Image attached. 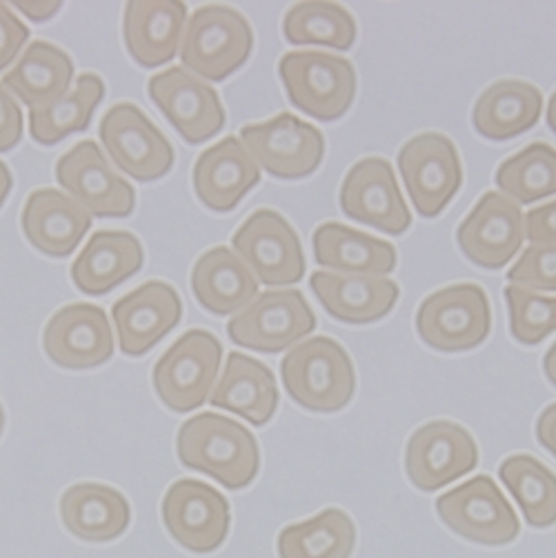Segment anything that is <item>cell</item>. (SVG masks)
<instances>
[{"mask_svg": "<svg viewBox=\"0 0 556 558\" xmlns=\"http://www.w3.org/2000/svg\"><path fill=\"white\" fill-rule=\"evenodd\" d=\"M314 258L325 269L337 274L387 276L397 267V250L392 243L356 232L341 222H323L312 236Z\"/></svg>", "mask_w": 556, "mask_h": 558, "instance_id": "cell-30", "label": "cell"}, {"mask_svg": "<svg viewBox=\"0 0 556 558\" xmlns=\"http://www.w3.org/2000/svg\"><path fill=\"white\" fill-rule=\"evenodd\" d=\"M496 185L521 205L556 194V149L547 143L528 145L500 162Z\"/></svg>", "mask_w": 556, "mask_h": 558, "instance_id": "cell-36", "label": "cell"}, {"mask_svg": "<svg viewBox=\"0 0 556 558\" xmlns=\"http://www.w3.org/2000/svg\"><path fill=\"white\" fill-rule=\"evenodd\" d=\"M179 461L228 489L247 487L261 468L256 436L241 423L203 412L185 421L177 438Z\"/></svg>", "mask_w": 556, "mask_h": 558, "instance_id": "cell-1", "label": "cell"}, {"mask_svg": "<svg viewBox=\"0 0 556 558\" xmlns=\"http://www.w3.org/2000/svg\"><path fill=\"white\" fill-rule=\"evenodd\" d=\"M61 519L74 536L92 543H107L125 534L132 521V510L119 489L100 483H78L61 498Z\"/></svg>", "mask_w": 556, "mask_h": 558, "instance_id": "cell-29", "label": "cell"}, {"mask_svg": "<svg viewBox=\"0 0 556 558\" xmlns=\"http://www.w3.org/2000/svg\"><path fill=\"white\" fill-rule=\"evenodd\" d=\"M512 286L532 292H556V245H530L508 271Z\"/></svg>", "mask_w": 556, "mask_h": 558, "instance_id": "cell-38", "label": "cell"}, {"mask_svg": "<svg viewBox=\"0 0 556 558\" xmlns=\"http://www.w3.org/2000/svg\"><path fill=\"white\" fill-rule=\"evenodd\" d=\"M192 177L201 203L211 211L226 214L258 185L261 167L237 136H228L198 156Z\"/></svg>", "mask_w": 556, "mask_h": 558, "instance_id": "cell-22", "label": "cell"}, {"mask_svg": "<svg viewBox=\"0 0 556 558\" xmlns=\"http://www.w3.org/2000/svg\"><path fill=\"white\" fill-rule=\"evenodd\" d=\"M283 34L292 45H325L348 51L356 43V21L339 3H297L288 10Z\"/></svg>", "mask_w": 556, "mask_h": 558, "instance_id": "cell-35", "label": "cell"}, {"mask_svg": "<svg viewBox=\"0 0 556 558\" xmlns=\"http://www.w3.org/2000/svg\"><path fill=\"white\" fill-rule=\"evenodd\" d=\"M105 96V83L98 74H81L76 87L63 98L45 107L29 109V134L38 145H59L76 132H85L92 123L94 109Z\"/></svg>", "mask_w": 556, "mask_h": 558, "instance_id": "cell-32", "label": "cell"}, {"mask_svg": "<svg viewBox=\"0 0 556 558\" xmlns=\"http://www.w3.org/2000/svg\"><path fill=\"white\" fill-rule=\"evenodd\" d=\"M56 181L98 218H125L134 211V187L114 172L94 141H81L56 162Z\"/></svg>", "mask_w": 556, "mask_h": 558, "instance_id": "cell-13", "label": "cell"}, {"mask_svg": "<svg viewBox=\"0 0 556 558\" xmlns=\"http://www.w3.org/2000/svg\"><path fill=\"white\" fill-rule=\"evenodd\" d=\"M222 345L207 329H190L154 365L152 380L158 399L172 412L198 410L211 395Z\"/></svg>", "mask_w": 556, "mask_h": 558, "instance_id": "cell-5", "label": "cell"}, {"mask_svg": "<svg viewBox=\"0 0 556 558\" xmlns=\"http://www.w3.org/2000/svg\"><path fill=\"white\" fill-rule=\"evenodd\" d=\"M209 403L228 410L252 425H265L278 408V387L271 369L256 359L232 352L226 361Z\"/></svg>", "mask_w": 556, "mask_h": 558, "instance_id": "cell-27", "label": "cell"}, {"mask_svg": "<svg viewBox=\"0 0 556 558\" xmlns=\"http://www.w3.org/2000/svg\"><path fill=\"white\" fill-rule=\"evenodd\" d=\"M3 427H5V410L0 405V434H3Z\"/></svg>", "mask_w": 556, "mask_h": 558, "instance_id": "cell-47", "label": "cell"}, {"mask_svg": "<svg viewBox=\"0 0 556 558\" xmlns=\"http://www.w3.org/2000/svg\"><path fill=\"white\" fill-rule=\"evenodd\" d=\"M98 136L121 172L138 183L162 179L174 165V147L134 102L107 109Z\"/></svg>", "mask_w": 556, "mask_h": 558, "instance_id": "cell-7", "label": "cell"}, {"mask_svg": "<svg viewBox=\"0 0 556 558\" xmlns=\"http://www.w3.org/2000/svg\"><path fill=\"white\" fill-rule=\"evenodd\" d=\"M254 49L250 21L230 5H203L188 21L181 45L185 70L205 81H226L239 72Z\"/></svg>", "mask_w": 556, "mask_h": 558, "instance_id": "cell-3", "label": "cell"}, {"mask_svg": "<svg viewBox=\"0 0 556 558\" xmlns=\"http://www.w3.org/2000/svg\"><path fill=\"white\" fill-rule=\"evenodd\" d=\"M192 292L203 310L216 316L241 312L258 296V281L252 269L230 250H207L192 269Z\"/></svg>", "mask_w": 556, "mask_h": 558, "instance_id": "cell-25", "label": "cell"}, {"mask_svg": "<svg viewBox=\"0 0 556 558\" xmlns=\"http://www.w3.org/2000/svg\"><path fill=\"white\" fill-rule=\"evenodd\" d=\"M436 512L459 536L489 547L508 545L521 532L512 504L485 474L436 498Z\"/></svg>", "mask_w": 556, "mask_h": 558, "instance_id": "cell-9", "label": "cell"}, {"mask_svg": "<svg viewBox=\"0 0 556 558\" xmlns=\"http://www.w3.org/2000/svg\"><path fill=\"white\" fill-rule=\"evenodd\" d=\"M510 333L523 345H536L556 331V299L541 296L521 286L506 288Z\"/></svg>", "mask_w": 556, "mask_h": 558, "instance_id": "cell-37", "label": "cell"}, {"mask_svg": "<svg viewBox=\"0 0 556 558\" xmlns=\"http://www.w3.org/2000/svg\"><path fill=\"white\" fill-rule=\"evenodd\" d=\"M234 254L267 288L297 286L305 274L303 245L288 218L274 209H256L237 230Z\"/></svg>", "mask_w": 556, "mask_h": 558, "instance_id": "cell-8", "label": "cell"}, {"mask_svg": "<svg viewBox=\"0 0 556 558\" xmlns=\"http://www.w3.org/2000/svg\"><path fill=\"white\" fill-rule=\"evenodd\" d=\"M354 547L356 525L337 508H327L314 519L288 525L278 534L281 558H350Z\"/></svg>", "mask_w": 556, "mask_h": 558, "instance_id": "cell-33", "label": "cell"}, {"mask_svg": "<svg viewBox=\"0 0 556 558\" xmlns=\"http://www.w3.org/2000/svg\"><path fill=\"white\" fill-rule=\"evenodd\" d=\"M29 38L25 23L5 5L0 3V72H5Z\"/></svg>", "mask_w": 556, "mask_h": 558, "instance_id": "cell-39", "label": "cell"}, {"mask_svg": "<svg viewBox=\"0 0 556 558\" xmlns=\"http://www.w3.org/2000/svg\"><path fill=\"white\" fill-rule=\"evenodd\" d=\"M14 8L19 12H23L29 21L34 23H45L49 19H53L56 14L61 12L63 3H25V0H19V3H14Z\"/></svg>", "mask_w": 556, "mask_h": 558, "instance_id": "cell-43", "label": "cell"}, {"mask_svg": "<svg viewBox=\"0 0 556 558\" xmlns=\"http://www.w3.org/2000/svg\"><path fill=\"white\" fill-rule=\"evenodd\" d=\"M547 125H549V130L556 134V92L552 94L549 105H547Z\"/></svg>", "mask_w": 556, "mask_h": 558, "instance_id": "cell-46", "label": "cell"}, {"mask_svg": "<svg viewBox=\"0 0 556 558\" xmlns=\"http://www.w3.org/2000/svg\"><path fill=\"white\" fill-rule=\"evenodd\" d=\"M525 239V220L519 203L487 192L457 230L461 252L483 269H504Z\"/></svg>", "mask_w": 556, "mask_h": 558, "instance_id": "cell-18", "label": "cell"}, {"mask_svg": "<svg viewBox=\"0 0 556 558\" xmlns=\"http://www.w3.org/2000/svg\"><path fill=\"white\" fill-rule=\"evenodd\" d=\"M543 109V94L528 81L506 78L492 83L472 111L474 130L489 141H510L532 130Z\"/></svg>", "mask_w": 556, "mask_h": 558, "instance_id": "cell-28", "label": "cell"}, {"mask_svg": "<svg viewBox=\"0 0 556 558\" xmlns=\"http://www.w3.org/2000/svg\"><path fill=\"white\" fill-rule=\"evenodd\" d=\"M543 369H545V376L547 380L556 387V341L552 343V348L545 352V359H543Z\"/></svg>", "mask_w": 556, "mask_h": 558, "instance_id": "cell-45", "label": "cell"}, {"mask_svg": "<svg viewBox=\"0 0 556 558\" xmlns=\"http://www.w3.org/2000/svg\"><path fill=\"white\" fill-rule=\"evenodd\" d=\"M45 354L65 369H92L114 356V337L98 305L74 303L56 312L43 331Z\"/></svg>", "mask_w": 556, "mask_h": 558, "instance_id": "cell-19", "label": "cell"}, {"mask_svg": "<svg viewBox=\"0 0 556 558\" xmlns=\"http://www.w3.org/2000/svg\"><path fill=\"white\" fill-rule=\"evenodd\" d=\"M143 263V245L132 232H96L72 265V281L83 294L102 296L138 274Z\"/></svg>", "mask_w": 556, "mask_h": 558, "instance_id": "cell-26", "label": "cell"}, {"mask_svg": "<svg viewBox=\"0 0 556 558\" xmlns=\"http://www.w3.org/2000/svg\"><path fill=\"white\" fill-rule=\"evenodd\" d=\"M492 327L489 299L483 288L461 283L430 294L416 312L419 337L438 352L479 348Z\"/></svg>", "mask_w": 556, "mask_h": 558, "instance_id": "cell-6", "label": "cell"}, {"mask_svg": "<svg viewBox=\"0 0 556 558\" xmlns=\"http://www.w3.org/2000/svg\"><path fill=\"white\" fill-rule=\"evenodd\" d=\"M154 105L190 145H201L226 128V109L214 87L183 68H170L149 78Z\"/></svg>", "mask_w": 556, "mask_h": 558, "instance_id": "cell-17", "label": "cell"}, {"mask_svg": "<svg viewBox=\"0 0 556 558\" xmlns=\"http://www.w3.org/2000/svg\"><path fill=\"white\" fill-rule=\"evenodd\" d=\"M399 170L414 209L425 218L438 216L463 185L459 149L438 132L410 138L399 151Z\"/></svg>", "mask_w": 556, "mask_h": 558, "instance_id": "cell-10", "label": "cell"}, {"mask_svg": "<svg viewBox=\"0 0 556 558\" xmlns=\"http://www.w3.org/2000/svg\"><path fill=\"white\" fill-rule=\"evenodd\" d=\"M536 438L541 448H545L556 459V403L547 405L536 421Z\"/></svg>", "mask_w": 556, "mask_h": 558, "instance_id": "cell-42", "label": "cell"}, {"mask_svg": "<svg viewBox=\"0 0 556 558\" xmlns=\"http://www.w3.org/2000/svg\"><path fill=\"white\" fill-rule=\"evenodd\" d=\"M183 316L179 292L162 281H147L138 290L119 299L111 318L125 356H143L170 333Z\"/></svg>", "mask_w": 556, "mask_h": 558, "instance_id": "cell-20", "label": "cell"}, {"mask_svg": "<svg viewBox=\"0 0 556 558\" xmlns=\"http://www.w3.org/2000/svg\"><path fill=\"white\" fill-rule=\"evenodd\" d=\"M479 465L472 434L452 421H432L419 427L406 448V472L414 487L436 492Z\"/></svg>", "mask_w": 556, "mask_h": 558, "instance_id": "cell-14", "label": "cell"}, {"mask_svg": "<svg viewBox=\"0 0 556 558\" xmlns=\"http://www.w3.org/2000/svg\"><path fill=\"white\" fill-rule=\"evenodd\" d=\"M278 74L290 102L323 123L346 117L356 96V72L343 56L290 51L278 63Z\"/></svg>", "mask_w": 556, "mask_h": 558, "instance_id": "cell-4", "label": "cell"}, {"mask_svg": "<svg viewBox=\"0 0 556 558\" xmlns=\"http://www.w3.org/2000/svg\"><path fill=\"white\" fill-rule=\"evenodd\" d=\"M241 141L263 170L281 181L314 174L325 156V136L318 128L283 111L267 123L245 125Z\"/></svg>", "mask_w": 556, "mask_h": 558, "instance_id": "cell-12", "label": "cell"}, {"mask_svg": "<svg viewBox=\"0 0 556 558\" xmlns=\"http://www.w3.org/2000/svg\"><path fill=\"white\" fill-rule=\"evenodd\" d=\"M72 78L74 63L70 56L47 40H34L5 74L3 87L36 109L63 98L70 92Z\"/></svg>", "mask_w": 556, "mask_h": 558, "instance_id": "cell-31", "label": "cell"}, {"mask_svg": "<svg viewBox=\"0 0 556 558\" xmlns=\"http://www.w3.org/2000/svg\"><path fill=\"white\" fill-rule=\"evenodd\" d=\"M27 241L43 254L65 258L92 228V216L72 196L43 187L27 196L21 218Z\"/></svg>", "mask_w": 556, "mask_h": 558, "instance_id": "cell-23", "label": "cell"}, {"mask_svg": "<svg viewBox=\"0 0 556 558\" xmlns=\"http://www.w3.org/2000/svg\"><path fill=\"white\" fill-rule=\"evenodd\" d=\"M310 288L329 316L348 325H367L385 318L399 303L401 290L387 276L316 271Z\"/></svg>", "mask_w": 556, "mask_h": 558, "instance_id": "cell-21", "label": "cell"}, {"mask_svg": "<svg viewBox=\"0 0 556 558\" xmlns=\"http://www.w3.org/2000/svg\"><path fill=\"white\" fill-rule=\"evenodd\" d=\"M525 239L532 245H556V201L523 214Z\"/></svg>", "mask_w": 556, "mask_h": 558, "instance_id": "cell-41", "label": "cell"}, {"mask_svg": "<svg viewBox=\"0 0 556 558\" xmlns=\"http://www.w3.org/2000/svg\"><path fill=\"white\" fill-rule=\"evenodd\" d=\"M162 523L185 549L209 554L228 538L230 504L211 485L181 478L162 498Z\"/></svg>", "mask_w": 556, "mask_h": 558, "instance_id": "cell-16", "label": "cell"}, {"mask_svg": "<svg viewBox=\"0 0 556 558\" xmlns=\"http://www.w3.org/2000/svg\"><path fill=\"white\" fill-rule=\"evenodd\" d=\"M10 192H12V172H10V167L0 160V207L5 205Z\"/></svg>", "mask_w": 556, "mask_h": 558, "instance_id": "cell-44", "label": "cell"}, {"mask_svg": "<svg viewBox=\"0 0 556 558\" xmlns=\"http://www.w3.org/2000/svg\"><path fill=\"white\" fill-rule=\"evenodd\" d=\"M23 138V111L16 98L0 85V151L14 149Z\"/></svg>", "mask_w": 556, "mask_h": 558, "instance_id": "cell-40", "label": "cell"}, {"mask_svg": "<svg viewBox=\"0 0 556 558\" xmlns=\"http://www.w3.org/2000/svg\"><path fill=\"white\" fill-rule=\"evenodd\" d=\"M341 209L348 218L383 234H406L412 226L392 165L385 158H363L350 167L341 185Z\"/></svg>", "mask_w": 556, "mask_h": 558, "instance_id": "cell-15", "label": "cell"}, {"mask_svg": "<svg viewBox=\"0 0 556 558\" xmlns=\"http://www.w3.org/2000/svg\"><path fill=\"white\" fill-rule=\"evenodd\" d=\"M314 327L316 316L299 290H269L228 323V333L241 348L278 354L305 339Z\"/></svg>", "mask_w": 556, "mask_h": 558, "instance_id": "cell-11", "label": "cell"}, {"mask_svg": "<svg viewBox=\"0 0 556 558\" xmlns=\"http://www.w3.org/2000/svg\"><path fill=\"white\" fill-rule=\"evenodd\" d=\"M288 397L307 412L343 410L356 392V372L346 348L329 337L301 341L281 363Z\"/></svg>", "mask_w": 556, "mask_h": 558, "instance_id": "cell-2", "label": "cell"}, {"mask_svg": "<svg viewBox=\"0 0 556 558\" xmlns=\"http://www.w3.org/2000/svg\"><path fill=\"white\" fill-rule=\"evenodd\" d=\"M528 525L545 530L556 523V474L530 454H515L498 468Z\"/></svg>", "mask_w": 556, "mask_h": 558, "instance_id": "cell-34", "label": "cell"}, {"mask_svg": "<svg viewBox=\"0 0 556 558\" xmlns=\"http://www.w3.org/2000/svg\"><path fill=\"white\" fill-rule=\"evenodd\" d=\"M188 23L185 3H158V0H134L125 5L123 36L132 59L154 70L170 63L183 38Z\"/></svg>", "mask_w": 556, "mask_h": 558, "instance_id": "cell-24", "label": "cell"}]
</instances>
